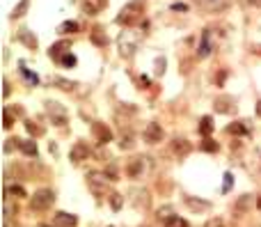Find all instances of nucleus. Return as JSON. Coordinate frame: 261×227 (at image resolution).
Returning <instances> with one entry per match:
<instances>
[{"label":"nucleus","mask_w":261,"mask_h":227,"mask_svg":"<svg viewBox=\"0 0 261 227\" xmlns=\"http://www.w3.org/2000/svg\"><path fill=\"white\" fill-rule=\"evenodd\" d=\"M142 16H144V0H131V3H126V5L122 7V12H119V16H117V23L119 25H135L142 21Z\"/></svg>","instance_id":"1"},{"label":"nucleus","mask_w":261,"mask_h":227,"mask_svg":"<svg viewBox=\"0 0 261 227\" xmlns=\"http://www.w3.org/2000/svg\"><path fill=\"white\" fill-rule=\"evenodd\" d=\"M110 177L105 172H87V186L90 190L96 195V197H105L108 195V184H110Z\"/></svg>","instance_id":"2"},{"label":"nucleus","mask_w":261,"mask_h":227,"mask_svg":"<svg viewBox=\"0 0 261 227\" xmlns=\"http://www.w3.org/2000/svg\"><path fill=\"white\" fill-rule=\"evenodd\" d=\"M137 44H140V35L133 33V30H124V33L119 35V39H117V46H119L122 58H131L133 53H135Z\"/></svg>","instance_id":"3"},{"label":"nucleus","mask_w":261,"mask_h":227,"mask_svg":"<svg viewBox=\"0 0 261 227\" xmlns=\"http://www.w3.org/2000/svg\"><path fill=\"white\" fill-rule=\"evenodd\" d=\"M55 202V193L50 188H39L35 195L30 197V209L32 211H46L50 209V204Z\"/></svg>","instance_id":"4"},{"label":"nucleus","mask_w":261,"mask_h":227,"mask_svg":"<svg viewBox=\"0 0 261 227\" xmlns=\"http://www.w3.org/2000/svg\"><path fill=\"white\" fill-rule=\"evenodd\" d=\"M46 115L53 120L55 126H64L69 122L67 110H64V106L62 103H57V101H46Z\"/></svg>","instance_id":"5"},{"label":"nucleus","mask_w":261,"mask_h":227,"mask_svg":"<svg viewBox=\"0 0 261 227\" xmlns=\"http://www.w3.org/2000/svg\"><path fill=\"white\" fill-rule=\"evenodd\" d=\"M147 167H149V158L144 156H135L133 161H128L126 165V175L133 177V179H137V177H142L147 172Z\"/></svg>","instance_id":"6"},{"label":"nucleus","mask_w":261,"mask_h":227,"mask_svg":"<svg viewBox=\"0 0 261 227\" xmlns=\"http://www.w3.org/2000/svg\"><path fill=\"white\" fill-rule=\"evenodd\" d=\"M144 143L147 145H158V143H163V126L160 124H156V122H151V124H147L144 126Z\"/></svg>","instance_id":"7"},{"label":"nucleus","mask_w":261,"mask_h":227,"mask_svg":"<svg viewBox=\"0 0 261 227\" xmlns=\"http://www.w3.org/2000/svg\"><path fill=\"white\" fill-rule=\"evenodd\" d=\"M128 200H131V204L135 209H140V211H142V209H149L151 207V197H149V193H147L144 188H133L131 190V197H128Z\"/></svg>","instance_id":"8"},{"label":"nucleus","mask_w":261,"mask_h":227,"mask_svg":"<svg viewBox=\"0 0 261 227\" xmlns=\"http://www.w3.org/2000/svg\"><path fill=\"white\" fill-rule=\"evenodd\" d=\"M213 108L218 112H222V115H229V112H234V108H236V99L229 97V94H220V97H215Z\"/></svg>","instance_id":"9"},{"label":"nucleus","mask_w":261,"mask_h":227,"mask_svg":"<svg viewBox=\"0 0 261 227\" xmlns=\"http://www.w3.org/2000/svg\"><path fill=\"white\" fill-rule=\"evenodd\" d=\"M92 133H94L99 145H108L110 140H112V131H110L108 124H103V122H94V124H92Z\"/></svg>","instance_id":"10"},{"label":"nucleus","mask_w":261,"mask_h":227,"mask_svg":"<svg viewBox=\"0 0 261 227\" xmlns=\"http://www.w3.org/2000/svg\"><path fill=\"white\" fill-rule=\"evenodd\" d=\"M69 158H71V163H82L90 158V147H87L85 143H76L71 147V152H69Z\"/></svg>","instance_id":"11"},{"label":"nucleus","mask_w":261,"mask_h":227,"mask_svg":"<svg viewBox=\"0 0 261 227\" xmlns=\"http://www.w3.org/2000/svg\"><path fill=\"white\" fill-rule=\"evenodd\" d=\"M78 218L73 213H67V211H57L53 216V225L55 227H76Z\"/></svg>","instance_id":"12"},{"label":"nucleus","mask_w":261,"mask_h":227,"mask_svg":"<svg viewBox=\"0 0 261 227\" xmlns=\"http://www.w3.org/2000/svg\"><path fill=\"white\" fill-rule=\"evenodd\" d=\"M172 152H174V156L183 158V156H188V154L192 152V145L188 143L186 138H174L172 140Z\"/></svg>","instance_id":"13"},{"label":"nucleus","mask_w":261,"mask_h":227,"mask_svg":"<svg viewBox=\"0 0 261 227\" xmlns=\"http://www.w3.org/2000/svg\"><path fill=\"white\" fill-rule=\"evenodd\" d=\"M69 51H71V42H69V39H62V42H57V44H53V46H50L48 55L55 58V60H62Z\"/></svg>","instance_id":"14"},{"label":"nucleus","mask_w":261,"mask_h":227,"mask_svg":"<svg viewBox=\"0 0 261 227\" xmlns=\"http://www.w3.org/2000/svg\"><path fill=\"white\" fill-rule=\"evenodd\" d=\"M105 5H108V0H80V7L85 14H99Z\"/></svg>","instance_id":"15"},{"label":"nucleus","mask_w":261,"mask_h":227,"mask_svg":"<svg viewBox=\"0 0 261 227\" xmlns=\"http://www.w3.org/2000/svg\"><path fill=\"white\" fill-rule=\"evenodd\" d=\"M229 3H231V0H201L199 7L206 12H222L229 7Z\"/></svg>","instance_id":"16"},{"label":"nucleus","mask_w":261,"mask_h":227,"mask_svg":"<svg viewBox=\"0 0 261 227\" xmlns=\"http://www.w3.org/2000/svg\"><path fill=\"white\" fill-rule=\"evenodd\" d=\"M18 197H25V188L18 184H7L5 186V200H18Z\"/></svg>","instance_id":"17"},{"label":"nucleus","mask_w":261,"mask_h":227,"mask_svg":"<svg viewBox=\"0 0 261 227\" xmlns=\"http://www.w3.org/2000/svg\"><path fill=\"white\" fill-rule=\"evenodd\" d=\"M18 149H21L25 156H37V154H39L35 140H21V143H18Z\"/></svg>","instance_id":"18"},{"label":"nucleus","mask_w":261,"mask_h":227,"mask_svg":"<svg viewBox=\"0 0 261 227\" xmlns=\"http://www.w3.org/2000/svg\"><path fill=\"white\" fill-rule=\"evenodd\" d=\"M252 204H254V197H252V195H241V197H238V202H236V211L238 213L247 211Z\"/></svg>","instance_id":"19"},{"label":"nucleus","mask_w":261,"mask_h":227,"mask_svg":"<svg viewBox=\"0 0 261 227\" xmlns=\"http://www.w3.org/2000/svg\"><path fill=\"white\" fill-rule=\"evenodd\" d=\"M78 28H80V25H78L76 21H64V23H60L57 33H62V35H73V33H78Z\"/></svg>","instance_id":"20"},{"label":"nucleus","mask_w":261,"mask_h":227,"mask_svg":"<svg viewBox=\"0 0 261 227\" xmlns=\"http://www.w3.org/2000/svg\"><path fill=\"white\" fill-rule=\"evenodd\" d=\"M25 129H27V133H30V135H35V138H39V135H44V126H41V124H37V122H32V120H25Z\"/></svg>","instance_id":"21"},{"label":"nucleus","mask_w":261,"mask_h":227,"mask_svg":"<svg viewBox=\"0 0 261 227\" xmlns=\"http://www.w3.org/2000/svg\"><path fill=\"white\" fill-rule=\"evenodd\" d=\"M18 39H21L27 48H37V37H32L30 30H21V33H18Z\"/></svg>","instance_id":"22"},{"label":"nucleus","mask_w":261,"mask_h":227,"mask_svg":"<svg viewBox=\"0 0 261 227\" xmlns=\"http://www.w3.org/2000/svg\"><path fill=\"white\" fill-rule=\"evenodd\" d=\"M90 37H92V42H94L96 46H105V44H108V39H105V35H103V30H101V28H94V30H92Z\"/></svg>","instance_id":"23"},{"label":"nucleus","mask_w":261,"mask_h":227,"mask_svg":"<svg viewBox=\"0 0 261 227\" xmlns=\"http://www.w3.org/2000/svg\"><path fill=\"white\" fill-rule=\"evenodd\" d=\"M50 83L53 85H57L60 90H64V92H71L73 88H76V85L71 83V80H67V78H60V76H55V78H50Z\"/></svg>","instance_id":"24"},{"label":"nucleus","mask_w":261,"mask_h":227,"mask_svg":"<svg viewBox=\"0 0 261 227\" xmlns=\"http://www.w3.org/2000/svg\"><path fill=\"white\" fill-rule=\"evenodd\" d=\"M156 216H158L163 222H167L169 218H174V209L169 207V204H165V207H160L158 211H156Z\"/></svg>","instance_id":"25"},{"label":"nucleus","mask_w":261,"mask_h":227,"mask_svg":"<svg viewBox=\"0 0 261 227\" xmlns=\"http://www.w3.org/2000/svg\"><path fill=\"white\" fill-rule=\"evenodd\" d=\"M163 227H190V225H188V220H186V218H181V216H174V218H169L167 222H163Z\"/></svg>","instance_id":"26"},{"label":"nucleus","mask_w":261,"mask_h":227,"mask_svg":"<svg viewBox=\"0 0 261 227\" xmlns=\"http://www.w3.org/2000/svg\"><path fill=\"white\" fill-rule=\"evenodd\" d=\"M186 204L192 209V211H199V209H201V211H204V209H209V207H211L209 202H197L195 197H186Z\"/></svg>","instance_id":"27"},{"label":"nucleus","mask_w":261,"mask_h":227,"mask_svg":"<svg viewBox=\"0 0 261 227\" xmlns=\"http://www.w3.org/2000/svg\"><path fill=\"white\" fill-rule=\"evenodd\" d=\"M27 5H30V0H21L16 7H14V12H12V19H18V16H23L27 12Z\"/></svg>","instance_id":"28"},{"label":"nucleus","mask_w":261,"mask_h":227,"mask_svg":"<svg viewBox=\"0 0 261 227\" xmlns=\"http://www.w3.org/2000/svg\"><path fill=\"white\" fill-rule=\"evenodd\" d=\"M213 131V120L211 117H201V124H199V133L201 135H209Z\"/></svg>","instance_id":"29"},{"label":"nucleus","mask_w":261,"mask_h":227,"mask_svg":"<svg viewBox=\"0 0 261 227\" xmlns=\"http://www.w3.org/2000/svg\"><path fill=\"white\" fill-rule=\"evenodd\" d=\"M3 126H5V129H12V126H14V115L7 110V108L3 110Z\"/></svg>","instance_id":"30"},{"label":"nucleus","mask_w":261,"mask_h":227,"mask_svg":"<svg viewBox=\"0 0 261 227\" xmlns=\"http://www.w3.org/2000/svg\"><path fill=\"white\" fill-rule=\"evenodd\" d=\"M119 145H122V149H131L133 147V135L131 133H124L122 135V143H119Z\"/></svg>","instance_id":"31"},{"label":"nucleus","mask_w":261,"mask_h":227,"mask_svg":"<svg viewBox=\"0 0 261 227\" xmlns=\"http://www.w3.org/2000/svg\"><path fill=\"white\" fill-rule=\"evenodd\" d=\"M110 204H112V209H119V207L124 204L122 195H119V193H112V195H110Z\"/></svg>","instance_id":"32"},{"label":"nucleus","mask_w":261,"mask_h":227,"mask_svg":"<svg viewBox=\"0 0 261 227\" xmlns=\"http://www.w3.org/2000/svg\"><path fill=\"white\" fill-rule=\"evenodd\" d=\"M201 149H206V152H218V145H215L213 140H209V138H206L204 143H201Z\"/></svg>","instance_id":"33"},{"label":"nucleus","mask_w":261,"mask_h":227,"mask_svg":"<svg viewBox=\"0 0 261 227\" xmlns=\"http://www.w3.org/2000/svg\"><path fill=\"white\" fill-rule=\"evenodd\" d=\"M60 62H62L64 67H73V65H76V55H71V53H67V55H64Z\"/></svg>","instance_id":"34"},{"label":"nucleus","mask_w":261,"mask_h":227,"mask_svg":"<svg viewBox=\"0 0 261 227\" xmlns=\"http://www.w3.org/2000/svg\"><path fill=\"white\" fill-rule=\"evenodd\" d=\"M204 227H224V220L222 218H211V220H206Z\"/></svg>","instance_id":"35"},{"label":"nucleus","mask_w":261,"mask_h":227,"mask_svg":"<svg viewBox=\"0 0 261 227\" xmlns=\"http://www.w3.org/2000/svg\"><path fill=\"white\" fill-rule=\"evenodd\" d=\"M9 92H12V88H9V80L3 78V97H9Z\"/></svg>","instance_id":"36"},{"label":"nucleus","mask_w":261,"mask_h":227,"mask_svg":"<svg viewBox=\"0 0 261 227\" xmlns=\"http://www.w3.org/2000/svg\"><path fill=\"white\" fill-rule=\"evenodd\" d=\"M229 133H245V129L241 124H236V126H229Z\"/></svg>","instance_id":"37"},{"label":"nucleus","mask_w":261,"mask_h":227,"mask_svg":"<svg viewBox=\"0 0 261 227\" xmlns=\"http://www.w3.org/2000/svg\"><path fill=\"white\" fill-rule=\"evenodd\" d=\"M156 67H158V69H156V74H163V69H165V60H156Z\"/></svg>","instance_id":"38"},{"label":"nucleus","mask_w":261,"mask_h":227,"mask_svg":"<svg viewBox=\"0 0 261 227\" xmlns=\"http://www.w3.org/2000/svg\"><path fill=\"white\" fill-rule=\"evenodd\" d=\"M252 7H261V0H247Z\"/></svg>","instance_id":"39"},{"label":"nucleus","mask_w":261,"mask_h":227,"mask_svg":"<svg viewBox=\"0 0 261 227\" xmlns=\"http://www.w3.org/2000/svg\"><path fill=\"white\" fill-rule=\"evenodd\" d=\"M259 115H261V101H259Z\"/></svg>","instance_id":"40"},{"label":"nucleus","mask_w":261,"mask_h":227,"mask_svg":"<svg viewBox=\"0 0 261 227\" xmlns=\"http://www.w3.org/2000/svg\"><path fill=\"white\" fill-rule=\"evenodd\" d=\"M195 3H197V5H199V3H201V0H195Z\"/></svg>","instance_id":"41"},{"label":"nucleus","mask_w":261,"mask_h":227,"mask_svg":"<svg viewBox=\"0 0 261 227\" xmlns=\"http://www.w3.org/2000/svg\"><path fill=\"white\" fill-rule=\"evenodd\" d=\"M144 227H149V225H144Z\"/></svg>","instance_id":"42"}]
</instances>
